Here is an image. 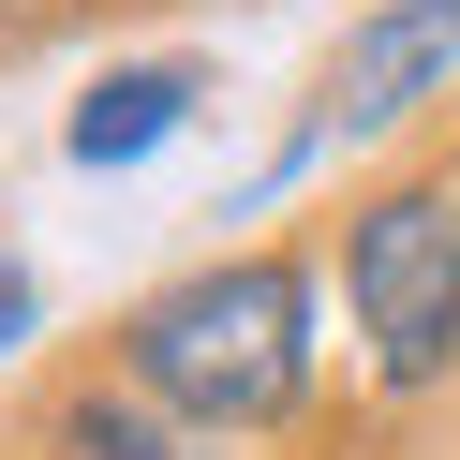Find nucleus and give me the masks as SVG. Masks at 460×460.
Returning <instances> with one entry per match:
<instances>
[{
    "instance_id": "obj_4",
    "label": "nucleus",
    "mask_w": 460,
    "mask_h": 460,
    "mask_svg": "<svg viewBox=\"0 0 460 460\" xmlns=\"http://www.w3.org/2000/svg\"><path fill=\"white\" fill-rule=\"evenodd\" d=\"M193 104H208V75H193V60H104L90 90H75V119H60V149L90 164V179H119V164H149L164 134L193 119Z\"/></svg>"
},
{
    "instance_id": "obj_1",
    "label": "nucleus",
    "mask_w": 460,
    "mask_h": 460,
    "mask_svg": "<svg viewBox=\"0 0 460 460\" xmlns=\"http://www.w3.org/2000/svg\"><path fill=\"white\" fill-rule=\"evenodd\" d=\"M312 327H327V268L297 238H252V252H208V268L149 282L119 312V341H104V371L149 386L164 416H193L208 446H238V430H282L312 401V371H327Z\"/></svg>"
},
{
    "instance_id": "obj_3",
    "label": "nucleus",
    "mask_w": 460,
    "mask_h": 460,
    "mask_svg": "<svg viewBox=\"0 0 460 460\" xmlns=\"http://www.w3.org/2000/svg\"><path fill=\"white\" fill-rule=\"evenodd\" d=\"M460 90V0H357L341 15V45H327V90H312V119L327 134H401L416 104H446Z\"/></svg>"
},
{
    "instance_id": "obj_6",
    "label": "nucleus",
    "mask_w": 460,
    "mask_h": 460,
    "mask_svg": "<svg viewBox=\"0 0 460 460\" xmlns=\"http://www.w3.org/2000/svg\"><path fill=\"white\" fill-rule=\"evenodd\" d=\"M45 327V282H31V252H0V357Z\"/></svg>"
},
{
    "instance_id": "obj_5",
    "label": "nucleus",
    "mask_w": 460,
    "mask_h": 460,
    "mask_svg": "<svg viewBox=\"0 0 460 460\" xmlns=\"http://www.w3.org/2000/svg\"><path fill=\"white\" fill-rule=\"evenodd\" d=\"M60 460H223L193 416H164L149 386H119V371H90V386L60 401Z\"/></svg>"
},
{
    "instance_id": "obj_2",
    "label": "nucleus",
    "mask_w": 460,
    "mask_h": 460,
    "mask_svg": "<svg viewBox=\"0 0 460 460\" xmlns=\"http://www.w3.org/2000/svg\"><path fill=\"white\" fill-rule=\"evenodd\" d=\"M341 327L371 401L460 386V164H401L341 208Z\"/></svg>"
}]
</instances>
